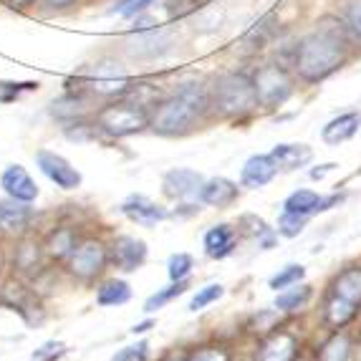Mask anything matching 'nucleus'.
<instances>
[{"instance_id":"bb28decb","label":"nucleus","mask_w":361,"mask_h":361,"mask_svg":"<svg viewBox=\"0 0 361 361\" xmlns=\"http://www.w3.org/2000/svg\"><path fill=\"white\" fill-rule=\"evenodd\" d=\"M321 205V195L313 192V190H295L286 197L283 202V210L288 212H298V215H316Z\"/></svg>"},{"instance_id":"2f4dec72","label":"nucleus","mask_w":361,"mask_h":361,"mask_svg":"<svg viewBox=\"0 0 361 361\" xmlns=\"http://www.w3.org/2000/svg\"><path fill=\"white\" fill-rule=\"evenodd\" d=\"M343 23L354 46H361V0H349L343 8Z\"/></svg>"},{"instance_id":"f257e3e1","label":"nucleus","mask_w":361,"mask_h":361,"mask_svg":"<svg viewBox=\"0 0 361 361\" xmlns=\"http://www.w3.org/2000/svg\"><path fill=\"white\" fill-rule=\"evenodd\" d=\"M351 46L354 41H351L343 18L324 16L313 25L311 33L303 36L301 43L295 46V73L306 84H321L329 76H334L338 68H343V63L349 61Z\"/></svg>"},{"instance_id":"aec40b11","label":"nucleus","mask_w":361,"mask_h":361,"mask_svg":"<svg viewBox=\"0 0 361 361\" xmlns=\"http://www.w3.org/2000/svg\"><path fill=\"white\" fill-rule=\"evenodd\" d=\"M0 303L8 306L11 311H18L25 321H33V313L30 311L38 308V303H33V295L28 293V288L16 283V281H8V283L0 288Z\"/></svg>"},{"instance_id":"39448f33","label":"nucleus","mask_w":361,"mask_h":361,"mask_svg":"<svg viewBox=\"0 0 361 361\" xmlns=\"http://www.w3.org/2000/svg\"><path fill=\"white\" fill-rule=\"evenodd\" d=\"M253 84H255V94H258V104L265 109L283 106L295 91L293 76L281 63H263L253 73Z\"/></svg>"},{"instance_id":"423d86ee","label":"nucleus","mask_w":361,"mask_h":361,"mask_svg":"<svg viewBox=\"0 0 361 361\" xmlns=\"http://www.w3.org/2000/svg\"><path fill=\"white\" fill-rule=\"evenodd\" d=\"M109 265V247L102 240H81L76 245V250L68 258V271L71 276H76L78 281H94L99 278Z\"/></svg>"},{"instance_id":"ddd939ff","label":"nucleus","mask_w":361,"mask_h":361,"mask_svg":"<svg viewBox=\"0 0 361 361\" xmlns=\"http://www.w3.org/2000/svg\"><path fill=\"white\" fill-rule=\"evenodd\" d=\"M121 212H124L132 223L145 225V228H152V225L167 220V210H164L162 205L152 202L145 195H132V197L124 200V202H121Z\"/></svg>"},{"instance_id":"473e14b6","label":"nucleus","mask_w":361,"mask_h":361,"mask_svg":"<svg viewBox=\"0 0 361 361\" xmlns=\"http://www.w3.org/2000/svg\"><path fill=\"white\" fill-rule=\"evenodd\" d=\"M303 276H306V268L303 265H286L283 271L276 273V276L271 278V288L273 290H283V288H290V286L301 283Z\"/></svg>"},{"instance_id":"7ed1b4c3","label":"nucleus","mask_w":361,"mask_h":361,"mask_svg":"<svg viewBox=\"0 0 361 361\" xmlns=\"http://www.w3.org/2000/svg\"><path fill=\"white\" fill-rule=\"evenodd\" d=\"M207 94H210V109L223 119H238V116H245L258 109L253 76H247V73H223L207 89Z\"/></svg>"},{"instance_id":"a19ab883","label":"nucleus","mask_w":361,"mask_h":361,"mask_svg":"<svg viewBox=\"0 0 361 361\" xmlns=\"http://www.w3.org/2000/svg\"><path fill=\"white\" fill-rule=\"evenodd\" d=\"M336 169V164L334 162H329V164H319V167H313L311 169V180H324L329 172H334Z\"/></svg>"},{"instance_id":"4be33fe9","label":"nucleus","mask_w":361,"mask_h":361,"mask_svg":"<svg viewBox=\"0 0 361 361\" xmlns=\"http://www.w3.org/2000/svg\"><path fill=\"white\" fill-rule=\"evenodd\" d=\"M129 46H132L134 54L154 56L169 46V33L162 28H157V25H152V28H139V33L132 38Z\"/></svg>"},{"instance_id":"f03ea898","label":"nucleus","mask_w":361,"mask_h":361,"mask_svg":"<svg viewBox=\"0 0 361 361\" xmlns=\"http://www.w3.org/2000/svg\"><path fill=\"white\" fill-rule=\"evenodd\" d=\"M210 111V94L205 86L187 84L175 97L164 99L149 116V127L162 137H180L192 132L197 121Z\"/></svg>"},{"instance_id":"dca6fc26","label":"nucleus","mask_w":361,"mask_h":361,"mask_svg":"<svg viewBox=\"0 0 361 361\" xmlns=\"http://www.w3.org/2000/svg\"><path fill=\"white\" fill-rule=\"evenodd\" d=\"M202 245H205V253L210 255L212 260L228 258V255H233L235 245H238V230L228 223L215 225V228H210L205 233Z\"/></svg>"},{"instance_id":"f704fd0d","label":"nucleus","mask_w":361,"mask_h":361,"mask_svg":"<svg viewBox=\"0 0 361 361\" xmlns=\"http://www.w3.org/2000/svg\"><path fill=\"white\" fill-rule=\"evenodd\" d=\"M195 268V260L190 253H175L167 263V276L169 281H187Z\"/></svg>"},{"instance_id":"6ab92c4d","label":"nucleus","mask_w":361,"mask_h":361,"mask_svg":"<svg viewBox=\"0 0 361 361\" xmlns=\"http://www.w3.org/2000/svg\"><path fill=\"white\" fill-rule=\"evenodd\" d=\"M273 162L278 164V169L283 172H293V169L306 167L313 159V149L308 145H276L271 149Z\"/></svg>"},{"instance_id":"cd10ccee","label":"nucleus","mask_w":361,"mask_h":361,"mask_svg":"<svg viewBox=\"0 0 361 361\" xmlns=\"http://www.w3.org/2000/svg\"><path fill=\"white\" fill-rule=\"evenodd\" d=\"M311 286H290V288H283V293H278L276 298V311L278 313H293L298 308H303L311 298Z\"/></svg>"},{"instance_id":"4468645a","label":"nucleus","mask_w":361,"mask_h":361,"mask_svg":"<svg viewBox=\"0 0 361 361\" xmlns=\"http://www.w3.org/2000/svg\"><path fill=\"white\" fill-rule=\"evenodd\" d=\"M278 175V164L273 162L271 154H253L243 164L240 182L243 187H250V190H258V187L271 185Z\"/></svg>"},{"instance_id":"e433bc0d","label":"nucleus","mask_w":361,"mask_h":361,"mask_svg":"<svg viewBox=\"0 0 361 361\" xmlns=\"http://www.w3.org/2000/svg\"><path fill=\"white\" fill-rule=\"evenodd\" d=\"M84 99L78 97H63L59 102H54V109H51V114L59 116V119H76V116L84 114Z\"/></svg>"},{"instance_id":"9d476101","label":"nucleus","mask_w":361,"mask_h":361,"mask_svg":"<svg viewBox=\"0 0 361 361\" xmlns=\"http://www.w3.org/2000/svg\"><path fill=\"white\" fill-rule=\"evenodd\" d=\"M109 260L119 271H139L147 260V243L139 240V238H132V235H119L109 247Z\"/></svg>"},{"instance_id":"f8f14e48","label":"nucleus","mask_w":361,"mask_h":361,"mask_svg":"<svg viewBox=\"0 0 361 361\" xmlns=\"http://www.w3.org/2000/svg\"><path fill=\"white\" fill-rule=\"evenodd\" d=\"M0 187L6 190L8 197L20 200V202H33L38 197V185L33 182V177L25 172V167L20 164H11L0 177Z\"/></svg>"},{"instance_id":"c756f323","label":"nucleus","mask_w":361,"mask_h":361,"mask_svg":"<svg viewBox=\"0 0 361 361\" xmlns=\"http://www.w3.org/2000/svg\"><path fill=\"white\" fill-rule=\"evenodd\" d=\"M187 288H190V281H172V286L157 290L154 295L147 298L145 313H154V311H159V308H164L167 303H172L175 298H180L182 293H187Z\"/></svg>"},{"instance_id":"f3484780","label":"nucleus","mask_w":361,"mask_h":361,"mask_svg":"<svg viewBox=\"0 0 361 361\" xmlns=\"http://www.w3.org/2000/svg\"><path fill=\"white\" fill-rule=\"evenodd\" d=\"M33 220V207L30 202L20 200H3L0 202V230L6 233H23Z\"/></svg>"},{"instance_id":"0eeeda50","label":"nucleus","mask_w":361,"mask_h":361,"mask_svg":"<svg viewBox=\"0 0 361 361\" xmlns=\"http://www.w3.org/2000/svg\"><path fill=\"white\" fill-rule=\"evenodd\" d=\"M86 86L99 97H114L129 89V73L119 61H102L86 78Z\"/></svg>"},{"instance_id":"de8ad7c7","label":"nucleus","mask_w":361,"mask_h":361,"mask_svg":"<svg viewBox=\"0 0 361 361\" xmlns=\"http://www.w3.org/2000/svg\"><path fill=\"white\" fill-rule=\"evenodd\" d=\"M33 361H36V359H33Z\"/></svg>"},{"instance_id":"9b49d317","label":"nucleus","mask_w":361,"mask_h":361,"mask_svg":"<svg viewBox=\"0 0 361 361\" xmlns=\"http://www.w3.org/2000/svg\"><path fill=\"white\" fill-rule=\"evenodd\" d=\"M202 185H205V180H202V175L195 172V169L180 167V169H172V172L164 175V192H167L169 197H177V200L200 197Z\"/></svg>"},{"instance_id":"ea45409f","label":"nucleus","mask_w":361,"mask_h":361,"mask_svg":"<svg viewBox=\"0 0 361 361\" xmlns=\"http://www.w3.org/2000/svg\"><path fill=\"white\" fill-rule=\"evenodd\" d=\"M149 6H154V0H121L119 6L114 8V13H119L124 18H134L139 13H145Z\"/></svg>"},{"instance_id":"a18cd8bd","label":"nucleus","mask_w":361,"mask_h":361,"mask_svg":"<svg viewBox=\"0 0 361 361\" xmlns=\"http://www.w3.org/2000/svg\"><path fill=\"white\" fill-rule=\"evenodd\" d=\"M164 361H187V354H177V351H172Z\"/></svg>"},{"instance_id":"c85d7f7f","label":"nucleus","mask_w":361,"mask_h":361,"mask_svg":"<svg viewBox=\"0 0 361 361\" xmlns=\"http://www.w3.org/2000/svg\"><path fill=\"white\" fill-rule=\"evenodd\" d=\"M38 263H41V245L36 240H20L13 253V265L23 273H33Z\"/></svg>"},{"instance_id":"c03bdc74","label":"nucleus","mask_w":361,"mask_h":361,"mask_svg":"<svg viewBox=\"0 0 361 361\" xmlns=\"http://www.w3.org/2000/svg\"><path fill=\"white\" fill-rule=\"evenodd\" d=\"M73 0H46V6H51V8H66V6H71Z\"/></svg>"},{"instance_id":"b1692460","label":"nucleus","mask_w":361,"mask_h":361,"mask_svg":"<svg viewBox=\"0 0 361 361\" xmlns=\"http://www.w3.org/2000/svg\"><path fill=\"white\" fill-rule=\"evenodd\" d=\"M331 293L341 295L346 301L356 303L361 308V268L359 265H351L343 273H338V278L334 281Z\"/></svg>"},{"instance_id":"79ce46f5","label":"nucleus","mask_w":361,"mask_h":361,"mask_svg":"<svg viewBox=\"0 0 361 361\" xmlns=\"http://www.w3.org/2000/svg\"><path fill=\"white\" fill-rule=\"evenodd\" d=\"M341 202V195H331V197H321V205H319V212H326L331 210L334 205H338Z\"/></svg>"},{"instance_id":"4c0bfd02","label":"nucleus","mask_w":361,"mask_h":361,"mask_svg":"<svg viewBox=\"0 0 361 361\" xmlns=\"http://www.w3.org/2000/svg\"><path fill=\"white\" fill-rule=\"evenodd\" d=\"M68 346L63 341H46L43 346H38L33 351V359L36 361H59L61 356H66Z\"/></svg>"},{"instance_id":"5701e85b","label":"nucleus","mask_w":361,"mask_h":361,"mask_svg":"<svg viewBox=\"0 0 361 361\" xmlns=\"http://www.w3.org/2000/svg\"><path fill=\"white\" fill-rule=\"evenodd\" d=\"M76 245H78L76 230L56 228L54 233L49 235V240H46L43 250H46V255H49L51 260H68L73 250H76Z\"/></svg>"},{"instance_id":"1a4fd4ad","label":"nucleus","mask_w":361,"mask_h":361,"mask_svg":"<svg viewBox=\"0 0 361 361\" xmlns=\"http://www.w3.org/2000/svg\"><path fill=\"white\" fill-rule=\"evenodd\" d=\"M36 164L43 175L49 177L51 182H56L61 190H76L81 185V172L68 162L66 157L56 154V152L41 149L36 154Z\"/></svg>"},{"instance_id":"49530a36","label":"nucleus","mask_w":361,"mask_h":361,"mask_svg":"<svg viewBox=\"0 0 361 361\" xmlns=\"http://www.w3.org/2000/svg\"><path fill=\"white\" fill-rule=\"evenodd\" d=\"M8 3H11L13 8H25V6H30L33 0H8Z\"/></svg>"},{"instance_id":"20e7f679","label":"nucleus","mask_w":361,"mask_h":361,"mask_svg":"<svg viewBox=\"0 0 361 361\" xmlns=\"http://www.w3.org/2000/svg\"><path fill=\"white\" fill-rule=\"evenodd\" d=\"M145 127H149V114L137 102H111L97 114V129L114 139L132 137Z\"/></svg>"},{"instance_id":"72a5a7b5","label":"nucleus","mask_w":361,"mask_h":361,"mask_svg":"<svg viewBox=\"0 0 361 361\" xmlns=\"http://www.w3.org/2000/svg\"><path fill=\"white\" fill-rule=\"evenodd\" d=\"M230 359H233V354H230V349L223 346V343H207V346H200V349L187 354V361H230Z\"/></svg>"},{"instance_id":"6e6552de","label":"nucleus","mask_w":361,"mask_h":361,"mask_svg":"<svg viewBox=\"0 0 361 361\" xmlns=\"http://www.w3.org/2000/svg\"><path fill=\"white\" fill-rule=\"evenodd\" d=\"M301 356V341L288 329H273L260 341L255 361H298Z\"/></svg>"},{"instance_id":"a211bd4d","label":"nucleus","mask_w":361,"mask_h":361,"mask_svg":"<svg viewBox=\"0 0 361 361\" xmlns=\"http://www.w3.org/2000/svg\"><path fill=\"white\" fill-rule=\"evenodd\" d=\"M200 200L210 207H230L238 200V185L230 182L228 177H212V180H205L200 190Z\"/></svg>"},{"instance_id":"c9c22d12","label":"nucleus","mask_w":361,"mask_h":361,"mask_svg":"<svg viewBox=\"0 0 361 361\" xmlns=\"http://www.w3.org/2000/svg\"><path fill=\"white\" fill-rule=\"evenodd\" d=\"M223 293H225V288L220 283H210V286H205V288H200L197 293L192 295V301H190V311L192 313H197V311H202V308H207L210 303H215V301H220L223 298Z\"/></svg>"},{"instance_id":"37998d69","label":"nucleus","mask_w":361,"mask_h":361,"mask_svg":"<svg viewBox=\"0 0 361 361\" xmlns=\"http://www.w3.org/2000/svg\"><path fill=\"white\" fill-rule=\"evenodd\" d=\"M149 329H154V321H142V324H137V326H132V334L134 336H139V334H147Z\"/></svg>"},{"instance_id":"a878e982","label":"nucleus","mask_w":361,"mask_h":361,"mask_svg":"<svg viewBox=\"0 0 361 361\" xmlns=\"http://www.w3.org/2000/svg\"><path fill=\"white\" fill-rule=\"evenodd\" d=\"M351 349H354V343L346 334L336 331L334 336H329L324 343H321L319 354L316 359L319 361H349L351 359Z\"/></svg>"},{"instance_id":"412c9836","label":"nucleus","mask_w":361,"mask_h":361,"mask_svg":"<svg viewBox=\"0 0 361 361\" xmlns=\"http://www.w3.org/2000/svg\"><path fill=\"white\" fill-rule=\"evenodd\" d=\"M356 313H359V306L336 293H329V298L324 303V321L331 329H343V326L356 319Z\"/></svg>"},{"instance_id":"7c9ffc66","label":"nucleus","mask_w":361,"mask_h":361,"mask_svg":"<svg viewBox=\"0 0 361 361\" xmlns=\"http://www.w3.org/2000/svg\"><path fill=\"white\" fill-rule=\"evenodd\" d=\"M308 223V215H298V212H288L283 210V215L278 217V235H283V238H298L303 233Z\"/></svg>"},{"instance_id":"58836bf2","label":"nucleus","mask_w":361,"mask_h":361,"mask_svg":"<svg viewBox=\"0 0 361 361\" xmlns=\"http://www.w3.org/2000/svg\"><path fill=\"white\" fill-rule=\"evenodd\" d=\"M149 359V343L139 341L134 346H124L121 351H116L111 361H147Z\"/></svg>"},{"instance_id":"393cba45","label":"nucleus","mask_w":361,"mask_h":361,"mask_svg":"<svg viewBox=\"0 0 361 361\" xmlns=\"http://www.w3.org/2000/svg\"><path fill=\"white\" fill-rule=\"evenodd\" d=\"M129 298H132V286H129L127 281H121V278H111V281L99 286V290H97V303L104 308L124 306Z\"/></svg>"},{"instance_id":"2eb2a0df","label":"nucleus","mask_w":361,"mask_h":361,"mask_svg":"<svg viewBox=\"0 0 361 361\" xmlns=\"http://www.w3.org/2000/svg\"><path fill=\"white\" fill-rule=\"evenodd\" d=\"M361 129V111H343V114L334 116L329 124L321 132V139H324L329 147H338L343 142H349L359 134Z\"/></svg>"}]
</instances>
